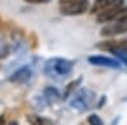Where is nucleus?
I'll list each match as a JSON object with an SVG mask.
<instances>
[{
	"instance_id": "nucleus-12",
	"label": "nucleus",
	"mask_w": 127,
	"mask_h": 125,
	"mask_svg": "<svg viewBox=\"0 0 127 125\" xmlns=\"http://www.w3.org/2000/svg\"><path fill=\"white\" fill-rule=\"evenodd\" d=\"M81 82V77H79L78 80H75V81H72V82H70L69 85L66 86V90H65V93H64V97H67L69 95H71L72 93V91L75 90L76 87H78V85Z\"/></svg>"
},
{
	"instance_id": "nucleus-11",
	"label": "nucleus",
	"mask_w": 127,
	"mask_h": 125,
	"mask_svg": "<svg viewBox=\"0 0 127 125\" xmlns=\"http://www.w3.org/2000/svg\"><path fill=\"white\" fill-rule=\"evenodd\" d=\"M27 121L29 123V125H46V123H47V120L42 119L38 115H33V114L27 115Z\"/></svg>"
},
{
	"instance_id": "nucleus-1",
	"label": "nucleus",
	"mask_w": 127,
	"mask_h": 125,
	"mask_svg": "<svg viewBox=\"0 0 127 125\" xmlns=\"http://www.w3.org/2000/svg\"><path fill=\"white\" fill-rule=\"evenodd\" d=\"M74 68V62L66 59V58H61V57H54L50 58L43 67L45 73L52 78V80H64L66 78Z\"/></svg>"
},
{
	"instance_id": "nucleus-3",
	"label": "nucleus",
	"mask_w": 127,
	"mask_h": 125,
	"mask_svg": "<svg viewBox=\"0 0 127 125\" xmlns=\"http://www.w3.org/2000/svg\"><path fill=\"white\" fill-rule=\"evenodd\" d=\"M59 9L61 14L67 17L81 15L90 9L89 0H59Z\"/></svg>"
},
{
	"instance_id": "nucleus-7",
	"label": "nucleus",
	"mask_w": 127,
	"mask_h": 125,
	"mask_svg": "<svg viewBox=\"0 0 127 125\" xmlns=\"http://www.w3.org/2000/svg\"><path fill=\"white\" fill-rule=\"evenodd\" d=\"M88 62L94 66H100V67H109V68H120L121 62L118 59H114L107 56H90L88 58Z\"/></svg>"
},
{
	"instance_id": "nucleus-6",
	"label": "nucleus",
	"mask_w": 127,
	"mask_h": 125,
	"mask_svg": "<svg viewBox=\"0 0 127 125\" xmlns=\"http://www.w3.org/2000/svg\"><path fill=\"white\" fill-rule=\"evenodd\" d=\"M127 33V19L122 22H114V23H107L100 29L102 37H114L118 34Z\"/></svg>"
},
{
	"instance_id": "nucleus-15",
	"label": "nucleus",
	"mask_w": 127,
	"mask_h": 125,
	"mask_svg": "<svg viewBox=\"0 0 127 125\" xmlns=\"http://www.w3.org/2000/svg\"><path fill=\"white\" fill-rule=\"evenodd\" d=\"M24 1L28 4H47L51 0H24Z\"/></svg>"
},
{
	"instance_id": "nucleus-4",
	"label": "nucleus",
	"mask_w": 127,
	"mask_h": 125,
	"mask_svg": "<svg viewBox=\"0 0 127 125\" xmlns=\"http://www.w3.org/2000/svg\"><path fill=\"white\" fill-rule=\"evenodd\" d=\"M122 6H125V0H94L90 8V14L98 17Z\"/></svg>"
},
{
	"instance_id": "nucleus-5",
	"label": "nucleus",
	"mask_w": 127,
	"mask_h": 125,
	"mask_svg": "<svg viewBox=\"0 0 127 125\" xmlns=\"http://www.w3.org/2000/svg\"><path fill=\"white\" fill-rule=\"evenodd\" d=\"M126 19H127V6H122L120 9L112 10V12L104 13V14L97 17V20L99 23H102V24L122 22V20H126Z\"/></svg>"
},
{
	"instance_id": "nucleus-8",
	"label": "nucleus",
	"mask_w": 127,
	"mask_h": 125,
	"mask_svg": "<svg viewBox=\"0 0 127 125\" xmlns=\"http://www.w3.org/2000/svg\"><path fill=\"white\" fill-rule=\"evenodd\" d=\"M97 48L103 49V51H109V52H116L120 49H127V38L122 39H111V40H105L100 42L97 44Z\"/></svg>"
},
{
	"instance_id": "nucleus-13",
	"label": "nucleus",
	"mask_w": 127,
	"mask_h": 125,
	"mask_svg": "<svg viewBox=\"0 0 127 125\" xmlns=\"http://www.w3.org/2000/svg\"><path fill=\"white\" fill-rule=\"evenodd\" d=\"M113 54L118 58V61L121 62V63H125L127 66V49L116 51V52H113Z\"/></svg>"
},
{
	"instance_id": "nucleus-16",
	"label": "nucleus",
	"mask_w": 127,
	"mask_h": 125,
	"mask_svg": "<svg viewBox=\"0 0 127 125\" xmlns=\"http://www.w3.org/2000/svg\"><path fill=\"white\" fill-rule=\"evenodd\" d=\"M5 124V118L3 115H0V125H4Z\"/></svg>"
},
{
	"instance_id": "nucleus-14",
	"label": "nucleus",
	"mask_w": 127,
	"mask_h": 125,
	"mask_svg": "<svg viewBox=\"0 0 127 125\" xmlns=\"http://www.w3.org/2000/svg\"><path fill=\"white\" fill-rule=\"evenodd\" d=\"M88 124L89 125H104L103 120L100 119L99 115H97V114H92V115L88 116Z\"/></svg>"
},
{
	"instance_id": "nucleus-10",
	"label": "nucleus",
	"mask_w": 127,
	"mask_h": 125,
	"mask_svg": "<svg viewBox=\"0 0 127 125\" xmlns=\"http://www.w3.org/2000/svg\"><path fill=\"white\" fill-rule=\"evenodd\" d=\"M61 96H60V92L57 91V89L55 87H47L45 90V99L48 101V102H52V101H56L59 100Z\"/></svg>"
},
{
	"instance_id": "nucleus-2",
	"label": "nucleus",
	"mask_w": 127,
	"mask_h": 125,
	"mask_svg": "<svg viewBox=\"0 0 127 125\" xmlns=\"http://www.w3.org/2000/svg\"><path fill=\"white\" fill-rule=\"evenodd\" d=\"M95 93L89 89H80L75 93H72L70 100V106L78 111H88L94 106Z\"/></svg>"
},
{
	"instance_id": "nucleus-17",
	"label": "nucleus",
	"mask_w": 127,
	"mask_h": 125,
	"mask_svg": "<svg viewBox=\"0 0 127 125\" xmlns=\"http://www.w3.org/2000/svg\"><path fill=\"white\" fill-rule=\"evenodd\" d=\"M8 125H18V123L17 121H12V123H9Z\"/></svg>"
},
{
	"instance_id": "nucleus-9",
	"label": "nucleus",
	"mask_w": 127,
	"mask_h": 125,
	"mask_svg": "<svg viewBox=\"0 0 127 125\" xmlns=\"http://www.w3.org/2000/svg\"><path fill=\"white\" fill-rule=\"evenodd\" d=\"M29 77H31V72L28 71L27 67H23V68L18 70L15 73L10 77V80L14 81V82H24V81H27Z\"/></svg>"
}]
</instances>
